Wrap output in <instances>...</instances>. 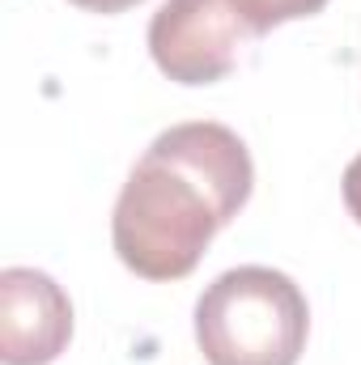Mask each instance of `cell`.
<instances>
[{
    "label": "cell",
    "mask_w": 361,
    "mask_h": 365,
    "mask_svg": "<svg viewBox=\"0 0 361 365\" xmlns=\"http://www.w3.org/2000/svg\"><path fill=\"white\" fill-rule=\"evenodd\" d=\"M251 182L255 166L234 128L213 119L166 128L115 200L111 242L119 264L145 280L191 276L213 234L247 208Z\"/></svg>",
    "instance_id": "obj_1"
},
{
    "label": "cell",
    "mask_w": 361,
    "mask_h": 365,
    "mask_svg": "<svg viewBox=\"0 0 361 365\" xmlns=\"http://www.w3.org/2000/svg\"><path fill=\"white\" fill-rule=\"evenodd\" d=\"M306 336V293L264 264L221 272L195 302V344L208 365H298Z\"/></svg>",
    "instance_id": "obj_2"
},
{
    "label": "cell",
    "mask_w": 361,
    "mask_h": 365,
    "mask_svg": "<svg viewBox=\"0 0 361 365\" xmlns=\"http://www.w3.org/2000/svg\"><path fill=\"white\" fill-rule=\"evenodd\" d=\"M251 38L234 0H166L149 21V56L179 86H217Z\"/></svg>",
    "instance_id": "obj_3"
},
{
    "label": "cell",
    "mask_w": 361,
    "mask_h": 365,
    "mask_svg": "<svg viewBox=\"0 0 361 365\" xmlns=\"http://www.w3.org/2000/svg\"><path fill=\"white\" fill-rule=\"evenodd\" d=\"M73 340V302L39 268L0 272V361L51 365Z\"/></svg>",
    "instance_id": "obj_4"
},
{
    "label": "cell",
    "mask_w": 361,
    "mask_h": 365,
    "mask_svg": "<svg viewBox=\"0 0 361 365\" xmlns=\"http://www.w3.org/2000/svg\"><path fill=\"white\" fill-rule=\"evenodd\" d=\"M234 4L247 17V26L255 30V38H264V34H272L285 21H302V17L323 13L327 0H234Z\"/></svg>",
    "instance_id": "obj_5"
},
{
    "label": "cell",
    "mask_w": 361,
    "mask_h": 365,
    "mask_svg": "<svg viewBox=\"0 0 361 365\" xmlns=\"http://www.w3.org/2000/svg\"><path fill=\"white\" fill-rule=\"evenodd\" d=\"M345 208H349V217L361 225V153L349 162V170H345Z\"/></svg>",
    "instance_id": "obj_6"
},
{
    "label": "cell",
    "mask_w": 361,
    "mask_h": 365,
    "mask_svg": "<svg viewBox=\"0 0 361 365\" xmlns=\"http://www.w3.org/2000/svg\"><path fill=\"white\" fill-rule=\"evenodd\" d=\"M68 4H77V9H86V13H102V17H111V13H128V9H136L141 0H68Z\"/></svg>",
    "instance_id": "obj_7"
}]
</instances>
